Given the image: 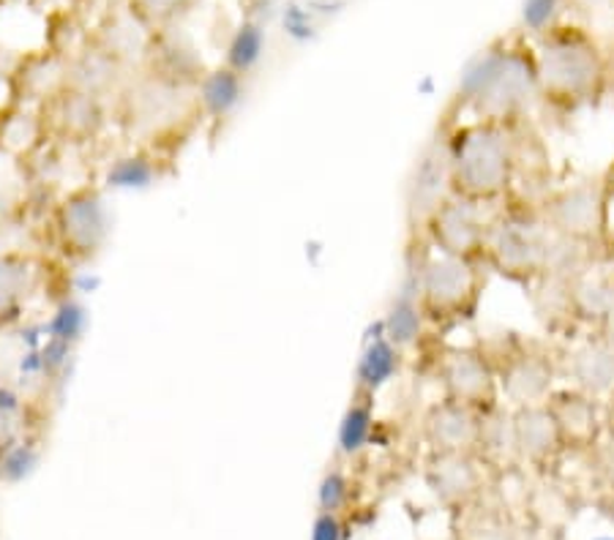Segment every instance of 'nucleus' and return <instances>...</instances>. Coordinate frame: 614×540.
I'll return each mask as SVG.
<instances>
[{
  "label": "nucleus",
  "instance_id": "nucleus-24",
  "mask_svg": "<svg viewBox=\"0 0 614 540\" xmlns=\"http://www.w3.org/2000/svg\"><path fill=\"white\" fill-rule=\"evenodd\" d=\"M565 9H568V0H525L522 22H525L527 33L544 36L559 26V14Z\"/></svg>",
  "mask_w": 614,
  "mask_h": 540
},
{
  "label": "nucleus",
  "instance_id": "nucleus-12",
  "mask_svg": "<svg viewBox=\"0 0 614 540\" xmlns=\"http://www.w3.org/2000/svg\"><path fill=\"white\" fill-rule=\"evenodd\" d=\"M180 88L184 86H172V82L154 74L146 86L135 88V96H126V104L129 107H126L123 120L131 123V131L156 137L167 129H176Z\"/></svg>",
  "mask_w": 614,
  "mask_h": 540
},
{
  "label": "nucleus",
  "instance_id": "nucleus-23",
  "mask_svg": "<svg viewBox=\"0 0 614 540\" xmlns=\"http://www.w3.org/2000/svg\"><path fill=\"white\" fill-rule=\"evenodd\" d=\"M265 36L263 28L257 22H244L238 30H235L230 47H227V66L238 74H249L263 58Z\"/></svg>",
  "mask_w": 614,
  "mask_h": 540
},
{
  "label": "nucleus",
  "instance_id": "nucleus-5",
  "mask_svg": "<svg viewBox=\"0 0 614 540\" xmlns=\"http://www.w3.org/2000/svg\"><path fill=\"white\" fill-rule=\"evenodd\" d=\"M541 213L555 236L585 249L610 238V189L598 180H580L552 191L541 202Z\"/></svg>",
  "mask_w": 614,
  "mask_h": 540
},
{
  "label": "nucleus",
  "instance_id": "nucleus-29",
  "mask_svg": "<svg viewBox=\"0 0 614 540\" xmlns=\"http://www.w3.org/2000/svg\"><path fill=\"white\" fill-rule=\"evenodd\" d=\"M345 538V530H341V521L336 513H323L315 519V527H311V540H341Z\"/></svg>",
  "mask_w": 614,
  "mask_h": 540
},
{
  "label": "nucleus",
  "instance_id": "nucleus-20",
  "mask_svg": "<svg viewBox=\"0 0 614 540\" xmlns=\"http://www.w3.org/2000/svg\"><path fill=\"white\" fill-rule=\"evenodd\" d=\"M195 99L197 110L205 112V116L214 120H225L240 104V99H244V74L232 71L230 66L208 71L197 82Z\"/></svg>",
  "mask_w": 614,
  "mask_h": 540
},
{
  "label": "nucleus",
  "instance_id": "nucleus-19",
  "mask_svg": "<svg viewBox=\"0 0 614 540\" xmlns=\"http://www.w3.org/2000/svg\"><path fill=\"white\" fill-rule=\"evenodd\" d=\"M426 314L420 309L418 292H415V279L413 273H407V284L405 290L399 292V298L394 300V306L388 309L385 320L380 322L383 333L394 341L399 350H407V347H415L424 336L426 328Z\"/></svg>",
  "mask_w": 614,
  "mask_h": 540
},
{
  "label": "nucleus",
  "instance_id": "nucleus-7",
  "mask_svg": "<svg viewBox=\"0 0 614 540\" xmlns=\"http://www.w3.org/2000/svg\"><path fill=\"white\" fill-rule=\"evenodd\" d=\"M489 221L492 216H486V206H478V202L454 194L432 216L424 240L432 249L439 251V254L484 266Z\"/></svg>",
  "mask_w": 614,
  "mask_h": 540
},
{
  "label": "nucleus",
  "instance_id": "nucleus-6",
  "mask_svg": "<svg viewBox=\"0 0 614 540\" xmlns=\"http://www.w3.org/2000/svg\"><path fill=\"white\" fill-rule=\"evenodd\" d=\"M450 126L443 123L435 137L426 142L415 159L405 186V213L409 238L424 240L432 216L454 197V176H450Z\"/></svg>",
  "mask_w": 614,
  "mask_h": 540
},
{
  "label": "nucleus",
  "instance_id": "nucleus-31",
  "mask_svg": "<svg viewBox=\"0 0 614 540\" xmlns=\"http://www.w3.org/2000/svg\"><path fill=\"white\" fill-rule=\"evenodd\" d=\"M601 330H604V336H606V339H610V341H612V344H614V314L610 317V320H606V326H604V328H601Z\"/></svg>",
  "mask_w": 614,
  "mask_h": 540
},
{
  "label": "nucleus",
  "instance_id": "nucleus-10",
  "mask_svg": "<svg viewBox=\"0 0 614 540\" xmlns=\"http://www.w3.org/2000/svg\"><path fill=\"white\" fill-rule=\"evenodd\" d=\"M56 224L66 251H71L75 257L96 254L110 232L105 200L93 189H80L66 197L63 206L58 208Z\"/></svg>",
  "mask_w": 614,
  "mask_h": 540
},
{
  "label": "nucleus",
  "instance_id": "nucleus-14",
  "mask_svg": "<svg viewBox=\"0 0 614 540\" xmlns=\"http://www.w3.org/2000/svg\"><path fill=\"white\" fill-rule=\"evenodd\" d=\"M546 407H549L552 418H555L559 437H563L565 446H571V442L595 440L598 426L604 423L598 399L580 388L555 390V393L546 399Z\"/></svg>",
  "mask_w": 614,
  "mask_h": 540
},
{
  "label": "nucleus",
  "instance_id": "nucleus-25",
  "mask_svg": "<svg viewBox=\"0 0 614 540\" xmlns=\"http://www.w3.org/2000/svg\"><path fill=\"white\" fill-rule=\"evenodd\" d=\"M154 178V159L146 153L126 156L110 170L112 186H146Z\"/></svg>",
  "mask_w": 614,
  "mask_h": 540
},
{
  "label": "nucleus",
  "instance_id": "nucleus-32",
  "mask_svg": "<svg viewBox=\"0 0 614 540\" xmlns=\"http://www.w3.org/2000/svg\"><path fill=\"white\" fill-rule=\"evenodd\" d=\"M595 540H614V538H595Z\"/></svg>",
  "mask_w": 614,
  "mask_h": 540
},
{
  "label": "nucleus",
  "instance_id": "nucleus-13",
  "mask_svg": "<svg viewBox=\"0 0 614 540\" xmlns=\"http://www.w3.org/2000/svg\"><path fill=\"white\" fill-rule=\"evenodd\" d=\"M511 434H514L516 453L529 461H546L565 446L546 401L544 404L514 407V412H511Z\"/></svg>",
  "mask_w": 614,
  "mask_h": 540
},
{
  "label": "nucleus",
  "instance_id": "nucleus-27",
  "mask_svg": "<svg viewBox=\"0 0 614 540\" xmlns=\"http://www.w3.org/2000/svg\"><path fill=\"white\" fill-rule=\"evenodd\" d=\"M350 500V483L339 470H330L320 483V508L325 513H339Z\"/></svg>",
  "mask_w": 614,
  "mask_h": 540
},
{
  "label": "nucleus",
  "instance_id": "nucleus-1",
  "mask_svg": "<svg viewBox=\"0 0 614 540\" xmlns=\"http://www.w3.org/2000/svg\"><path fill=\"white\" fill-rule=\"evenodd\" d=\"M538 104V60L525 41H499L481 52L456 90V107L459 112H473V120L522 123Z\"/></svg>",
  "mask_w": 614,
  "mask_h": 540
},
{
  "label": "nucleus",
  "instance_id": "nucleus-26",
  "mask_svg": "<svg viewBox=\"0 0 614 540\" xmlns=\"http://www.w3.org/2000/svg\"><path fill=\"white\" fill-rule=\"evenodd\" d=\"M191 0H131V11H137L142 22H154V26H165V22L176 20L180 11L189 9Z\"/></svg>",
  "mask_w": 614,
  "mask_h": 540
},
{
  "label": "nucleus",
  "instance_id": "nucleus-18",
  "mask_svg": "<svg viewBox=\"0 0 614 540\" xmlns=\"http://www.w3.org/2000/svg\"><path fill=\"white\" fill-rule=\"evenodd\" d=\"M571 314L585 322H595L604 328L614 314V279L593 270H582L576 279L568 281Z\"/></svg>",
  "mask_w": 614,
  "mask_h": 540
},
{
  "label": "nucleus",
  "instance_id": "nucleus-15",
  "mask_svg": "<svg viewBox=\"0 0 614 540\" xmlns=\"http://www.w3.org/2000/svg\"><path fill=\"white\" fill-rule=\"evenodd\" d=\"M568 377L574 388L585 390L595 399L614 396V344L606 336L587 341L568 358Z\"/></svg>",
  "mask_w": 614,
  "mask_h": 540
},
{
  "label": "nucleus",
  "instance_id": "nucleus-28",
  "mask_svg": "<svg viewBox=\"0 0 614 540\" xmlns=\"http://www.w3.org/2000/svg\"><path fill=\"white\" fill-rule=\"evenodd\" d=\"M82 322H86L82 320V309H77V306H63L56 317V339L69 344V339H77V333L82 330Z\"/></svg>",
  "mask_w": 614,
  "mask_h": 540
},
{
  "label": "nucleus",
  "instance_id": "nucleus-30",
  "mask_svg": "<svg viewBox=\"0 0 614 540\" xmlns=\"http://www.w3.org/2000/svg\"><path fill=\"white\" fill-rule=\"evenodd\" d=\"M568 9L580 14H598L604 9H614V0H568Z\"/></svg>",
  "mask_w": 614,
  "mask_h": 540
},
{
  "label": "nucleus",
  "instance_id": "nucleus-9",
  "mask_svg": "<svg viewBox=\"0 0 614 540\" xmlns=\"http://www.w3.org/2000/svg\"><path fill=\"white\" fill-rule=\"evenodd\" d=\"M499 393L514 407L544 404L555 393V360L546 352L529 350L525 344L511 347L503 356V363L495 366Z\"/></svg>",
  "mask_w": 614,
  "mask_h": 540
},
{
  "label": "nucleus",
  "instance_id": "nucleus-4",
  "mask_svg": "<svg viewBox=\"0 0 614 540\" xmlns=\"http://www.w3.org/2000/svg\"><path fill=\"white\" fill-rule=\"evenodd\" d=\"M420 309L429 322L473 320L484 296V273L478 262L424 251L409 268Z\"/></svg>",
  "mask_w": 614,
  "mask_h": 540
},
{
  "label": "nucleus",
  "instance_id": "nucleus-2",
  "mask_svg": "<svg viewBox=\"0 0 614 540\" xmlns=\"http://www.w3.org/2000/svg\"><path fill=\"white\" fill-rule=\"evenodd\" d=\"M448 126L454 194L486 208L508 200L516 183L519 123L467 120Z\"/></svg>",
  "mask_w": 614,
  "mask_h": 540
},
{
  "label": "nucleus",
  "instance_id": "nucleus-22",
  "mask_svg": "<svg viewBox=\"0 0 614 540\" xmlns=\"http://www.w3.org/2000/svg\"><path fill=\"white\" fill-rule=\"evenodd\" d=\"M375 399L364 393H355L345 418L339 423V453L358 456L360 450L375 437Z\"/></svg>",
  "mask_w": 614,
  "mask_h": 540
},
{
  "label": "nucleus",
  "instance_id": "nucleus-11",
  "mask_svg": "<svg viewBox=\"0 0 614 540\" xmlns=\"http://www.w3.org/2000/svg\"><path fill=\"white\" fill-rule=\"evenodd\" d=\"M486 412L443 399L429 407L424 418V434L437 453H473L481 442Z\"/></svg>",
  "mask_w": 614,
  "mask_h": 540
},
{
  "label": "nucleus",
  "instance_id": "nucleus-3",
  "mask_svg": "<svg viewBox=\"0 0 614 540\" xmlns=\"http://www.w3.org/2000/svg\"><path fill=\"white\" fill-rule=\"evenodd\" d=\"M541 101L557 112L598 104L612 80V63L593 33L580 26L552 28L535 47Z\"/></svg>",
  "mask_w": 614,
  "mask_h": 540
},
{
  "label": "nucleus",
  "instance_id": "nucleus-8",
  "mask_svg": "<svg viewBox=\"0 0 614 540\" xmlns=\"http://www.w3.org/2000/svg\"><path fill=\"white\" fill-rule=\"evenodd\" d=\"M437 377L443 399L459 401L478 412L499 410L497 369L486 352L448 350L437 360Z\"/></svg>",
  "mask_w": 614,
  "mask_h": 540
},
{
  "label": "nucleus",
  "instance_id": "nucleus-16",
  "mask_svg": "<svg viewBox=\"0 0 614 540\" xmlns=\"http://www.w3.org/2000/svg\"><path fill=\"white\" fill-rule=\"evenodd\" d=\"M50 123L63 137L88 140V137L99 134V129L105 126L101 101L96 96L82 93V90L75 88L60 90L56 99L50 101Z\"/></svg>",
  "mask_w": 614,
  "mask_h": 540
},
{
  "label": "nucleus",
  "instance_id": "nucleus-17",
  "mask_svg": "<svg viewBox=\"0 0 614 540\" xmlns=\"http://www.w3.org/2000/svg\"><path fill=\"white\" fill-rule=\"evenodd\" d=\"M399 371L402 350L383 333L380 326V336L366 341L358 366H355V393H364L375 399L390 380H396Z\"/></svg>",
  "mask_w": 614,
  "mask_h": 540
},
{
  "label": "nucleus",
  "instance_id": "nucleus-21",
  "mask_svg": "<svg viewBox=\"0 0 614 540\" xmlns=\"http://www.w3.org/2000/svg\"><path fill=\"white\" fill-rule=\"evenodd\" d=\"M429 480L443 500H462L478 483V470L469 453H437Z\"/></svg>",
  "mask_w": 614,
  "mask_h": 540
}]
</instances>
